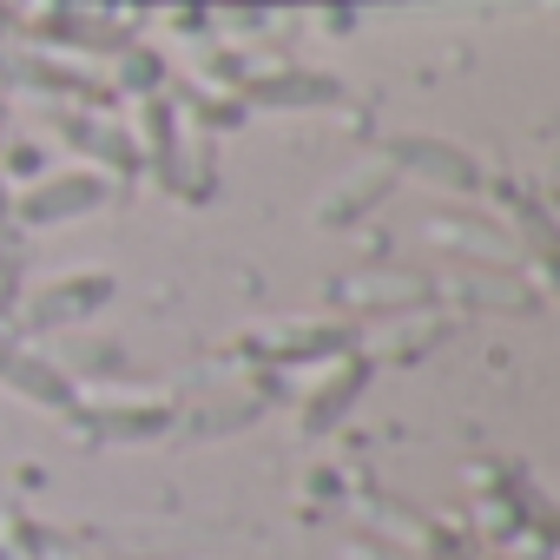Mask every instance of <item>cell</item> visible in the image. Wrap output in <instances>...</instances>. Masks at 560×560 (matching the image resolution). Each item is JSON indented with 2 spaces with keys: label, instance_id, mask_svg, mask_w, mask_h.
Segmentation results:
<instances>
[]
</instances>
